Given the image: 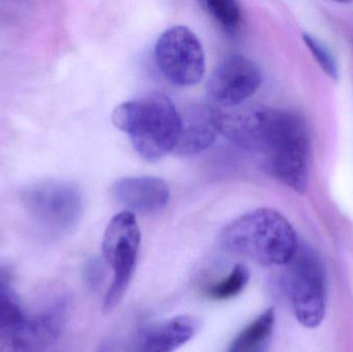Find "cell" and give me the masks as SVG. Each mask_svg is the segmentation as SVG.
Returning <instances> with one entry per match:
<instances>
[{
    "mask_svg": "<svg viewBox=\"0 0 353 352\" xmlns=\"http://www.w3.org/2000/svg\"><path fill=\"white\" fill-rule=\"evenodd\" d=\"M221 134L241 148L256 153L263 169L300 194L310 177L311 145L306 122L298 114L261 105L221 111Z\"/></svg>",
    "mask_w": 353,
    "mask_h": 352,
    "instance_id": "obj_1",
    "label": "cell"
},
{
    "mask_svg": "<svg viewBox=\"0 0 353 352\" xmlns=\"http://www.w3.org/2000/svg\"><path fill=\"white\" fill-rule=\"evenodd\" d=\"M219 243L230 253L263 266L290 265L300 247L290 221L269 208L251 211L232 221L220 234Z\"/></svg>",
    "mask_w": 353,
    "mask_h": 352,
    "instance_id": "obj_2",
    "label": "cell"
},
{
    "mask_svg": "<svg viewBox=\"0 0 353 352\" xmlns=\"http://www.w3.org/2000/svg\"><path fill=\"white\" fill-rule=\"evenodd\" d=\"M112 122L130 136L134 150L148 163L161 161L175 150L180 113L163 93H150L121 103L114 110Z\"/></svg>",
    "mask_w": 353,
    "mask_h": 352,
    "instance_id": "obj_3",
    "label": "cell"
},
{
    "mask_svg": "<svg viewBox=\"0 0 353 352\" xmlns=\"http://www.w3.org/2000/svg\"><path fill=\"white\" fill-rule=\"evenodd\" d=\"M141 231L136 216L123 211L112 218L103 239V256L113 269L114 279L103 299V313H111L123 299L136 270Z\"/></svg>",
    "mask_w": 353,
    "mask_h": 352,
    "instance_id": "obj_4",
    "label": "cell"
},
{
    "mask_svg": "<svg viewBox=\"0 0 353 352\" xmlns=\"http://www.w3.org/2000/svg\"><path fill=\"white\" fill-rule=\"evenodd\" d=\"M290 291L294 315L302 326L316 328L327 311V276L319 256L299 247L290 262Z\"/></svg>",
    "mask_w": 353,
    "mask_h": 352,
    "instance_id": "obj_5",
    "label": "cell"
},
{
    "mask_svg": "<svg viewBox=\"0 0 353 352\" xmlns=\"http://www.w3.org/2000/svg\"><path fill=\"white\" fill-rule=\"evenodd\" d=\"M24 204L33 220L52 234H63L80 218L82 194L68 182L48 181L25 191Z\"/></svg>",
    "mask_w": 353,
    "mask_h": 352,
    "instance_id": "obj_6",
    "label": "cell"
},
{
    "mask_svg": "<svg viewBox=\"0 0 353 352\" xmlns=\"http://www.w3.org/2000/svg\"><path fill=\"white\" fill-rule=\"evenodd\" d=\"M155 59L165 78L176 86L196 85L205 74L203 45L185 26L171 27L161 34L155 45Z\"/></svg>",
    "mask_w": 353,
    "mask_h": 352,
    "instance_id": "obj_7",
    "label": "cell"
},
{
    "mask_svg": "<svg viewBox=\"0 0 353 352\" xmlns=\"http://www.w3.org/2000/svg\"><path fill=\"white\" fill-rule=\"evenodd\" d=\"M261 80V70L252 60L242 55L228 56L212 72L208 94L221 107H238L256 92Z\"/></svg>",
    "mask_w": 353,
    "mask_h": 352,
    "instance_id": "obj_8",
    "label": "cell"
},
{
    "mask_svg": "<svg viewBox=\"0 0 353 352\" xmlns=\"http://www.w3.org/2000/svg\"><path fill=\"white\" fill-rule=\"evenodd\" d=\"M66 318V304L58 301L37 318L24 324L2 340L0 352H47L57 340Z\"/></svg>",
    "mask_w": 353,
    "mask_h": 352,
    "instance_id": "obj_9",
    "label": "cell"
},
{
    "mask_svg": "<svg viewBox=\"0 0 353 352\" xmlns=\"http://www.w3.org/2000/svg\"><path fill=\"white\" fill-rule=\"evenodd\" d=\"M181 127L174 153L181 157L201 154L221 134V111L208 105H191L180 113Z\"/></svg>",
    "mask_w": 353,
    "mask_h": 352,
    "instance_id": "obj_10",
    "label": "cell"
},
{
    "mask_svg": "<svg viewBox=\"0 0 353 352\" xmlns=\"http://www.w3.org/2000/svg\"><path fill=\"white\" fill-rule=\"evenodd\" d=\"M111 194L128 212L149 215L161 212L170 202V188L161 178L125 177L112 185Z\"/></svg>",
    "mask_w": 353,
    "mask_h": 352,
    "instance_id": "obj_11",
    "label": "cell"
},
{
    "mask_svg": "<svg viewBox=\"0 0 353 352\" xmlns=\"http://www.w3.org/2000/svg\"><path fill=\"white\" fill-rule=\"evenodd\" d=\"M197 324L190 316H176L148 329L141 337L136 352H174L188 342Z\"/></svg>",
    "mask_w": 353,
    "mask_h": 352,
    "instance_id": "obj_12",
    "label": "cell"
},
{
    "mask_svg": "<svg viewBox=\"0 0 353 352\" xmlns=\"http://www.w3.org/2000/svg\"><path fill=\"white\" fill-rule=\"evenodd\" d=\"M275 326V310L269 308L234 339L228 352H267Z\"/></svg>",
    "mask_w": 353,
    "mask_h": 352,
    "instance_id": "obj_13",
    "label": "cell"
},
{
    "mask_svg": "<svg viewBox=\"0 0 353 352\" xmlns=\"http://www.w3.org/2000/svg\"><path fill=\"white\" fill-rule=\"evenodd\" d=\"M203 10L228 33H234L242 24L243 12L240 3L234 0H205Z\"/></svg>",
    "mask_w": 353,
    "mask_h": 352,
    "instance_id": "obj_14",
    "label": "cell"
},
{
    "mask_svg": "<svg viewBox=\"0 0 353 352\" xmlns=\"http://www.w3.org/2000/svg\"><path fill=\"white\" fill-rule=\"evenodd\" d=\"M249 278L250 273L248 269L244 265H236L228 277L208 287L205 293L210 299L216 301L232 299L244 291Z\"/></svg>",
    "mask_w": 353,
    "mask_h": 352,
    "instance_id": "obj_15",
    "label": "cell"
},
{
    "mask_svg": "<svg viewBox=\"0 0 353 352\" xmlns=\"http://www.w3.org/2000/svg\"><path fill=\"white\" fill-rule=\"evenodd\" d=\"M27 318L8 287L0 289V339L16 332Z\"/></svg>",
    "mask_w": 353,
    "mask_h": 352,
    "instance_id": "obj_16",
    "label": "cell"
},
{
    "mask_svg": "<svg viewBox=\"0 0 353 352\" xmlns=\"http://www.w3.org/2000/svg\"><path fill=\"white\" fill-rule=\"evenodd\" d=\"M304 41L310 49L311 53L314 56L319 65L323 70L333 79L338 78V66L335 58L332 55L330 50L323 43L311 37L309 34H304Z\"/></svg>",
    "mask_w": 353,
    "mask_h": 352,
    "instance_id": "obj_17",
    "label": "cell"
},
{
    "mask_svg": "<svg viewBox=\"0 0 353 352\" xmlns=\"http://www.w3.org/2000/svg\"><path fill=\"white\" fill-rule=\"evenodd\" d=\"M6 287H8V275L3 271L0 270V289H6Z\"/></svg>",
    "mask_w": 353,
    "mask_h": 352,
    "instance_id": "obj_18",
    "label": "cell"
}]
</instances>
